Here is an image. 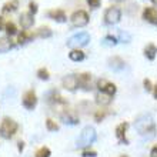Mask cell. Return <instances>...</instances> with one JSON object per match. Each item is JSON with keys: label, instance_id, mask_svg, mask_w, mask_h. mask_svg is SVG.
Returning <instances> with one entry per match:
<instances>
[{"label": "cell", "instance_id": "cell-38", "mask_svg": "<svg viewBox=\"0 0 157 157\" xmlns=\"http://www.w3.org/2000/svg\"><path fill=\"white\" fill-rule=\"evenodd\" d=\"M153 94H154V99H157V84L154 86V89H153Z\"/></svg>", "mask_w": 157, "mask_h": 157}, {"label": "cell", "instance_id": "cell-3", "mask_svg": "<svg viewBox=\"0 0 157 157\" xmlns=\"http://www.w3.org/2000/svg\"><path fill=\"white\" fill-rule=\"evenodd\" d=\"M17 128H19V126H17L16 121L6 117V119H3L2 124H0V136L3 139H12L16 134Z\"/></svg>", "mask_w": 157, "mask_h": 157}, {"label": "cell", "instance_id": "cell-33", "mask_svg": "<svg viewBox=\"0 0 157 157\" xmlns=\"http://www.w3.org/2000/svg\"><path fill=\"white\" fill-rule=\"evenodd\" d=\"M104 116H106V113H103V112H97V113L94 114L96 121H101V120L104 119Z\"/></svg>", "mask_w": 157, "mask_h": 157}, {"label": "cell", "instance_id": "cell-17", "mask_svg": "<svg viewBox=\"0 0 157 157\" xmlns=\"http://www.w3.org/2000/svg\"><path fill=\"white\" fill-rule=\"evenodd\" d=\"M96 101H97V104H100V106H109V104L112 103V96L99 91V93L96 94Z\"/></svg>", "mask_w": 157, "mask_h": 157}, {"label": "cell", "instance_id": "cell-8", "mask_svg": "<svg viewBox=\"0 0 157 157\" xmlns=\"http://www.w3.org/2000/svg\"><path fill=\"white\" fill-rule=\"evenodd\" d=\"M37 104V96L33 90L26 91L25 96H23V106H25L27 110H33Z\"/></svg>", "mask_w": 157, "mask_h": 157}, {"label": "cell", "instance_id": "cell-31", "mask_svg": "<svg viewBox=\"0 0 157 157\" xmlns=\"http://www.w3.org/2000/svg\"><path fill=\"white\" fill-rule=\"evenodd\" d=\"M82 156L83 157H96L97 156V153H96L94 150H84Z\"/></svg>", "mask_w": 157, "mask_h": 157}, {"label": "cell", "instance_id": "cell-11", "mask_svg": "<svg viewBox=\"0 0 157 157\" xmlns=\"http://www.w3.org/2000/svg\"><path fill=\"white\" fill-rule=\"evenodd\" d=\"M19 21H20V25L23 29H30V27L34 25V16L30 12L29 13H21Z\"/></svg>", "mask_w": 157, "mask_h": 157}, {"label": "cell", "instance_id": "cell-39", "mask_svg": "<svg viewBox=\"0 0 157 157\" xmlns=\"http://www.w3.org/2000/svg\"><path fill=\"white\" fill-rule=\"evenodd\" d=\"M151 2H153V4H156L157 6V0H151Z\"/></svg>", "mask_w": 157, "mask_h": 157}, {"label": "cell", "instance_id": "cell-1", "mask_svg": "<svg viewBox=\"0 0 157 157\" xmlns=\"http://www.w3.org/2000/svg\"><path fill=\"white\" fill-rule=\"evenodd\" d=\"M134 127L141 136L147 137V139H153L156 136V126H154V120L150 114H141L134 121Z\"/></svg>", "mask_w": 157, "mask_h": 157}, {"label": "cell", "instance_id": "cell-26", "mask_svg": "<svg viewBox=\"0 0 157 157\" xmlns=\"http://www.w3.org/2000/svg\"><path fill=\"white\" fill-rule=\"evenodd\" d=\"M37 77L40 78V80H49V78H50L49 70H47V69H44V67L39 69V71H37Z\"/></svg>", "mask_w": 157, "mask_h": 157}, {"label": "cell", "instance_id": "cell-10", "mask_svg": "<svg viewBox=\"0 0 157 157\" xmlns=\"http://www.w3.org/2000/svg\"><path fill=\"white\" fill-rule=\"evenodd\" d=\"M143 19L146 21H149L151 25L157 26V9L154 7H146L143 10Z\"/></svg>", "mask_w": 157, "mask_h": 157}, {"label": "cell", "instance_id": "cell-29", "mask_svg": "<svg viewBox=\"0 0 157 157\" xmlns=\"http://www.w3.org/2000/svg\"><path fill=\"white\" fill-rule=\"evenodd\" d=\"M50 149H47V147H41L40 150H39L37 153H36V157H50Z\"/></svg>", "mask_w": 157, "mask_h": 157}, {"label": "cell", "instance_id": "cell-15", "mask_svg": "<svg viewBox=\"0 0 157 157\" xmlns=\"http://www.w3.org/2000/svg\"><path fill=\"white\" fill-rule=\"evenodd\" d=\"M109 67H112L113 70H123L124 69V60L123 59H120V57H117V56L110 57L109 59Z\"/></svg>", "mask_w": 157, "mask_h": 157}, {"label": "cell", "instance_id": "cell-4", "mask_svg": "<svg viewBox=\"0 0 157 157\" xmlns=\"http://www.w3.org/2000/svg\"><path fill=\"white\" fill-rule=\"evenodd\" d=\"M89 41H90V34L86 33V32H82V33H77V34H75V36H71V37L67 40V46L73 50L82 49V47L89 44Z\"/></svg>", "mask_w": 157, "mask_h": 157}, {"label": "cell", "instance_id": "cell-25", "mask_svg": "<svg viewBox=\"0 0 157 157\" xmlns=\"http://www.w3.org/2000/svg\"><path fill=\"white\" fill-rule=\"evenodd\" d=\"M104 46H109V47H112V46H116L117 44V39L114 37V36H106V37L103 39V41H101Z\"/></svg>", "mask_w": 157, "mask_h": 157}, {"label": "cell", "instance_id": "cell-40", "mask_svg": "<svg viewBox=\"0 0 157 157\" xmlns=\"http://www.w3.org/2000/svg\"><path fill=\"white\" fill-rule=\"evenodd\" d=\"M121 157H127V156H121Z\"/></svg>", "mask_w": 157, "mask_h": 157}, {"label": "cell", "instance_id": "cell-20", "mask_svg": "<svg viewBox=\"0 0 157 157\" xmlns=\"http://www.w3.org/2000/svg\"><path fill=\"white\" fill-rule=\"evenodd\" d=\"M69 57H70V60H73V62H82V60H84L86 54L83 53L80 49H75L69 53Z\"/></svg>", "mask_w": 157, "mask_h": 157}, {"label": "cell", "instance_id": "cell-28", "mask_svg": "<svg viewBox=\"0 0 157 157\" xmlns=\"http://www.w3.org/2000/svg\"><path fill=\"white\" fill-rule=\"evenodd\" d=\"M119 40L124 41V43H128V41L132 40V36H130L128 33H126V32H123V30H120L119 32Z\"/></svg>", "mask_w": 157, "mask_h": 157}, {"label": "cell", "instance_id": "cell-7", "mask_svg": "<svg viewBox=\"0 0 157 157\" xmlns=\"http://www.w3.org/2000/svg\"><path fill=\"white\" fill-rule=\"evenodd\" d=\"M97 89H99V91L106 93V94H109V96H114L117 91L116 86H114L113 83L104 80V78H99V80H97Z\"/></svg>", "mask_w": 157, "mask_h": 157}, {"label": "cell", "instance_id": "cell-23", "mask_svg": "<svg viewBox=\"0 0 157 157\" xmlns=\"http://www.w3.org/2000/svg\"><path fill=\"white\" fill-rule=\"evenodd\" d=\"M4 29H6V33H7L9 36H14V34L17 33L16 25H14V23H12V21L6 23V25H4Z\"/></svg>", "mask_w": 157, "mask_h": 157}, {"label": "cell", "instance_id": "cell-32", "mask_svg": "<svg viewBox=\"0 0 157 157\" xmlns=\"http://www.w3.org/2000/svg\"><path fill=\"white\" fill-rule=\"evenodd\" d=\"M143 84H144V89L147 91H151L153 90V86H151V82H150L149 78H144V82H143Z\"/></svg>", "mask_w": 157, "mask_h": 157}, {"label": "cell", "instance_id": "cell-5", "mask_svg": "<svg viewBox=\"0 0 157 157\" xmlns=\"http://www.w3.org/2000/svg\"><path fill=\"white\" fill-rule=\"evenodd\" d=\"M120 19H121V10L116 6H112L104 12V21L107 25H116L120 21Z\"/></svg>", "mask_w": 157, "mask_h": 157}, {"label": "cell", "instance_id": "cell-14", "mask_svg": "<svg viewBox=\"0 0 157 157\" xmlns=\"http://www.w3.org/2000/svg\"><path fill=\"white\" fill-rule=\"evenodd\" d=\"M62 120H63V123H66V124H77L78 123V119H77V116H76V113L69 112V110L62 113Z\"/></svg>", "mask_w": 157, "mask_h": 157}, {"label": "cell", "instance_id": "cell-9", "mask_svg": "<svg viewBox=\"0 0 157 157\" xmlns=\"http://www.w3.org/2000/svg\"><path fill=\"white\" fill-rule=\"evenodd\" d=\"M62 84H63V87H64L66 90L75 91L76 89L78 87V78H77V76H75V75H67V76L63 77Z\"/></svg>", "mask_w": 157, "mask_h": 157}, {"label": "cell", "instance_id": "cell-27", "mask_svg": "<svg viewBox=\"0 0 157 157\" xmlns=\"http://www.w3.org/2000/svg\"><path fill=\"white\" fill-rule=\"evenodd\" d=\"M46 127H47V130L49 132H57L59 130V126L56 121H53L52 119H49L47 121H46Z\"/></svg>", "mask_w": 157, "mask_h": 157}, {"label": "cell", "instance_id": "cell-6", "mask_svg": "<svg viewBox=\"0 0 157 157\" xmlns=\"http://www.w3.org/2000/svg\"><path fill=\"white\" fill-rule=\"evenodd\" d=\"M70 21L75 27H84L89 23V14L84 10H77V12H75L71 14Z\"/></svg>", "mask_w": 157, "mask_h": 157}, {"label": "cell", "instance_id": "cell-21", "mask_svg": "<svg viewBox=\"0 0 157 157\" xmlns=\"http://www.w3.org/2000/svg\"><path fill=\"white\" fill-rule=\"evenodd\" d=\"M17 6H19V2H17V0H10V2H7V3L3 6V12L4 13L14 12L17 9Z\"/></svg>", "mask_w": 157, "mask_h": 157}, {"label": "cell", "instance_id": "cell-2", "mask_svg": "<svg viewBox=\"0 0 157 157\" xmlns=\"http://www.w3.org/2000/svg\"><path fill=\"white\" fill-rule=\"evenodd\" d=\"M96 130L94 127H91V126H86V127L82 130V134L78 137L77 140V147L78 149H86V147H90L93 143L96 141Z\"/></svg>", "mask_w": 157, "mask_h": 157}, {"label": "cell", "instance_id": "cell-30", "mask_svg": "<svg viewBox=\"0 0 157 157\" xmlns=\"http://www.w3.org/2000/svg\"><path fill=\"white\" fill-rule=\"evenodd\" d=\"M29 9H30V13H32V14H36V13H37V10H39V7H37V3H34V2H30L29 3Z\"/></svg>", "mask_w": 157, "mask_h": 157}, {"label": "cell", "instance_id": "cell-24", "mask_svg": "<svg viewBox=\"0 0 157 157\" xmlns=\"http://www.w3.org/2000/svg\"><path fill=\"white\" fill-rule=\"evenodd\" d=\"M37 36L39 37H50L52 36V30H50V27H47V26H44V27H40V29L37 30Z\"/></svg>", "mask_w": 157, "mask_h": 157}, {"label": "cell", "instance_id": "cell-34", "mask_svg": "<svg viewBox=\"0 0 157 157\" xmlns=\"http://www.w3.org/2000/svg\"><path fill=\"white\" fill-rule=\"evenodd\" d=\"M87 3L90 4V7H99L100 0H87Z\"/></svg>", "mask_w": 157, "mask_h": 157}, {"label": "cell", "instance_id": "cell-12", "mask_svg": "<svg viewBox=\"0 0 157 157\" xmlns=\"http://www.w3.org/2000/svg\"><path fill=\"white\" fill-rule=\"evenodd\" d=\"M128 128V123H120L119 126L116 127V136L120 141H124L126 144L128 143V140L126 139V132H127Z\"/></svg>", "mask_w": 157, "mask_h": 157}, {"label": "cell", "instance_id": "cell-13", "mask_svg": "<svg viewBox=\"0 0 157 157\" xmlns=\"http://www.w3.org/2000/svg\"><path fill=\"white\" fill-rule=\"evenodd\" d=\"M49 17H52L53 20H56L57 23H64L66 21V13L63 12V10H60V9H57V10H50L49 13Z\"/></svg>", "mask_w": 157, "mask_h": 157}, {"label": "cell", "instance_id": "cell-16", "mask_svg": "<svg viewBox=\"0 0 157 157\" xmlns=\"http://www.w3.org/2000/svg\"><path fill=\"white\" fill-rule=\"evenodd\" d=\"M78 86L83 87L84 90H89L90 89V83H91V75L89 73H83V75L78 76Z\"/></svg>", "mask_w": 157, "mask_h": 157}, {"label": "cell", "instance_id": "cell-18", "mask_svg": "<svg viewBox=\"0 0 157 157\" xmlns=\"http://www.w3.org/2000/svg\"><path fill=\"white\" fill-rule=\"evenodd\" d=\"M156 54H157V47H156V44L150 43V44L146 46V49H144V56L149 59V60H154V59H156Z\"/></svg>", "mask_w": 157, "mask_h": 157}, {"label": "cell", "instance_id": "cell-35", "mask_svg": "<svg viewBox=\"0 0 157 157\" xmlns=\"http://www.w3.org/2000/svg\"><path fill=\"white\" fill-rule=\"evenodd\" d=\"M150 157H157V144L151 149V151H150Z\"/></svg>", "mask_w": 157, "mask_h": 157}, {"label": "cell", "instance_id": "cell-19", "mask_svg": "<svg viewBox=\"0 0 157 157\" xmlns=\"http://www.w3.org/2000/svg\"><path fill=\"white\" fill-rule=\"evenodd\" d=\"M13 47V43L10 37H2L0 39V53H6Z\"/></svg>", "mask_w": 157, "mask_h": 157}, {"label": "cell", "instance_id": "cell-37", "mask_svg": "<svg viewBox=\"0 0 157 157\" xmlns=\"http://www.w3.org/2000/svg\"><path fill=\"white\" fill-rule=\"evenodd\" d=\"M3 27H4V20H3V17L0 16V30L3 29Z\"/></svg>", "mask_w": 157, "mask_h": 157}, {"label": "cell", "instance_id": "cell-22", "mask_svg": "<svg viewBox=\"0 0 157 157\" xmlns=\"http://www.w3.org/2000/svg\"><path fill=\"white\" fill-rule=\"evenodd\" d=\"M32 39H33V34H32V33H29V32H21V33L19 34L17 41H19V44H25V43L30 41Z\"/></svg>", "mask_w": 157, "mask_h": 157}, {"label": "cell", "instance_id": "cell-36", "mask_svg": "<svg viewBox=\"0 0 157 157\" xmlns=\"http://www.w3.org/2000/svg\"><path fill=\"white\" fill-rule=\"evenodd\" d=\"M17 147H19V151H23V149H25V143H23V141H19V143H17Z\"/></svg>", "mask_w": 157, "mask_h": 157}]
</instances>
